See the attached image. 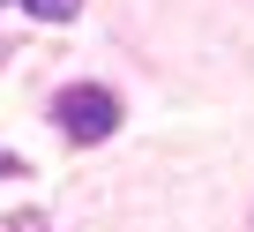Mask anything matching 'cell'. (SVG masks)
Here are the masks:
<instances>
[{
  "label": "cell",
  "instance_id": "1",
  "mask_svg": "<svg viewBox=\"0 0 254 232\" xmlns=\"http://www.w3.org/2000/svg\"><path fill=\"white\" fill-rule=\"evenodd\" d=\"M53 120H60L75 143H105V135L120 128V97H112V90H60Z\"/></svg>",
  "mask_w": 254,
  "mask_h": 232
},
{
  "label": "cell",
  "instance_id": "2",
  "mask_svg": "<svg viewBox=\"0 0 254 232\" xmlns=\"http://www.w3.org/2000/svg\"><path fill=\"white\" fill-rule=\"evenodd\" d=\"M15 8H23V15H38V23H67L82 0H15Z\"/></svg>",
  "mask_w": 254,
  "mask_h": 232
}]
</instances>
